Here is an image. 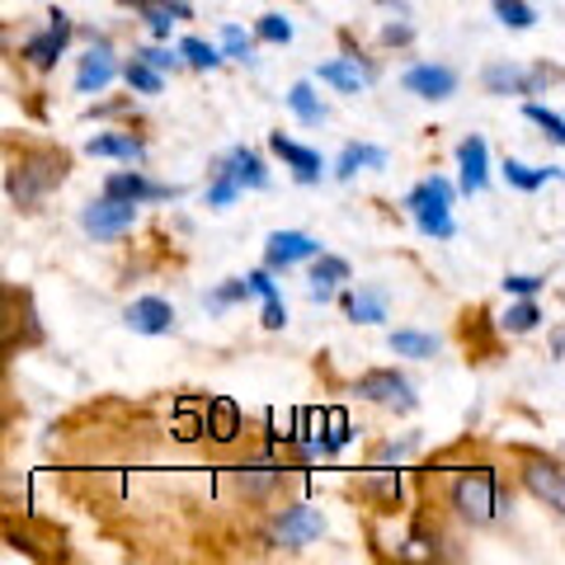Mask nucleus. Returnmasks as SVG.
<instances>
[{"mask_svg": "<svg viewBox=\"0 0 565 565\" xmlns=\"http://www.w3.org/2000/svg\"><path fill=\"white\" fill-rule=\"evenodd\" d=\"M66 170H71V161H66L62 151H47V147L24 151L20 161L10 166V174H6V193L20 207H39L52 189H62Z\"/></svg>", "mask_w": 565, "mask_h": 565, "instance_id": "1", "label": "nucleus"}, {"mask_svg": "<svg viewBox=\"0 0 565 565\" xmlns=\"http://www.w3.org/2000/svg\"><path fill=\"white\" fill-rule=\"evenodd\" d=\"M452 509H457V519L462 523L486 527V523L500 519L504 509H514V494L494 481L490 467H476V471H462L452 481Z\"/></svg>", "mask_w": 565, "mask_h": 565, "instance_id": "2", "label": "nucleus"}, {"mask_svg": "<svg viewBox=\"0 0 565 565\" xmlns=\"http://www.w3.org/2000/svg\"><path fill=\"white\" fill-rule=\"evenodd\" d=\"M561 71L556 66H514V62H500V66H486L481 71V85L490 95H542L546 85H556Z\"/></svg>", "mask_w": 565, "mask_h": 565, "instance_id": "3", "label": "nucleus"}, {"mask_svg": "<svg viewBox=\"0 0 565 565\" xmlns=\"http://www.w3.org/2000/svg\"><path fill=\"white\" fill-rule=\"evenodd\" d=\"M33 340H39V316H33L29 292L6 288V282H0V353L20 349V344H33Z\"/></svg>", "mask_w": 565, "mask_h": 565, "instance_id": "4", "label": "nucleus"}, {"mask_svg": "<svg viewBox=\"0 0 565 565\" xmlns=\"http://www.w3.org/2000/svg\"><path fill=\"white\" fill-rule=\"evenodd\" d=\"M132 222H137V203L109 199V193L81 212V226H85V232H90L95 241H118L122 232H132Z\"/></svg>", "mask_w": 565, "mask_h": 565, "instance_id": "5", "label": "nucleus"}, {"mask_svg": "<svg viewBox=\"0 0 565 565\" xmlns=\"http://www.w3.org/2000/svg\"><path fill=\"white\" fill-rule=\"evenodd\" d=\"M359 396L363 401H373V405H386V411H415V392H411V382L396 377L392 367H377V373H363L359 377Z\"/></svg>", "mask_w": 565, "mask_h": 565, "instance_id": "6", "label": "nucleus"}, {"mask_svg": "<svg viewBox=\"0 0 565 565\" xmlns=\"http://www.w3.org/2000/svg\"><path fill=\"white\" fill-rule=\"evenodd\" d=\"M47 20H52V24H47L43 39H29V43H24V62H29L33 71H52V66L62 62L66 43H71V14H66V10H52Z\"/></svg>", "mask_w": 565, "mask_h": 565, "instance_id": "7", "label": "nucleus"}, {"mask_svg": "<svg viewBox=\"0 0 565 565\" xmlns=\"http://www.w3.org/2000/svg\"><path fill=\"white\" fill-rule=\"evenodd\" d=\"M326 533V519L316 514V509L307 504H292V509H282V514L274 519V542L278 546H288V552H297V546H307Z\"/></svg>", "mask_w": 565, "mask_h": 565, "instance_id": "8", "label": "nucleus"}, {"mask_svg": "<svg viewBox=\"0 0 565 565\" xmlns=\"http://www.w3.org/2000/svg\"><path fill=\"white\" fill-rule=\"evenodd\" d=\"M316 255H321V245L307 232H274L269 245H264V264H269V269H292V264L316 259Z\"/></svg>", "mask_w": 565, "mask_h": 565, "instance_id": "9", "label": "nucleus"}, {"mask_svg": "<svg viewBox=\"0 0 565 565\" xmlns=\"http://www.w3.org/2000/svg\"><path fill=\"white\" fill-rule=\"evenodd\" d=\"M523 486L537 494L546 509H565V481H561V467L546 462V457H527L523 462Z\"/></svg>", "mask_w": 565, "mask_h": 565, "instance_id": "10", "label": "nucleus"}, {"mask_svg": "<svg viewBox=\"0 0 565 565\" xmlns=\"http://www.w3.org/2000/svg\"><path fill=\"white\" fill-rule=\"evenodd\" d=\"M104 193L109 199H122V203H156V199H174V189H166V184H151L141 170H128V174H109L104 180Z\"/></svg>", "mask_w": 565, "mask_h": 565, "instance_id": "11", "label": "nucleus"}, {"mask_svg": "<svg viewBox=\"0 0 565 565\" xmlns=\"http://www.w3.org/2000/svg\"><path fill=\"white\" fill-rule=\"evenodd\" d=\"M401 85L411 95H419V99H448L457 90V71H448V66H411Z\"/></svg>", "mask_w": 565, "mask_h": 565, "instance_id": "12", "label": "nucleus"}, {"mask_svg": "<svg viewBox=\"0 0 565 565\" xmlns=\"http://www.w3.org/2000/svg\"><path fill=\"white\" fill-rule=\"evenodd\" d=\"M269 147H274V156H278V161L288 166V170H292L302 184H316V180H321V151L297 147V141H288L282 132H274V137H269Z\"/></svg>", "mask_w": 565, "mask_h": 565, "instance_id": "13", "label": "nucleus"}, {"mask_svg": "<svg viewBox=\"0 0 565 565\" xmlns=\"http://www.w3.org/2000/svg\"><path fill=\"white\" fill-rule=\"evenodd\" d=\"M122 321H128L137 334H170L174 311H170V302H161V297H137Z\"/></svg>", "mask_w": 565, "mask_h": 565, "instance_id": "14", "label": "nucleus"}, {"mask_svg": "<svg viewBox=\"0 0 565 565\" xmlns=\"http://www.w3.org/2000/svg\"><path fill=\"white\" fill-rule=\"evenodd\" d=\"M203 434H212L217 444H232L241 434V405L232 396H212L207 411H203Z\"/></svg>", "mask_w": 565, "mask_h": 565, "instance_id": "15", "label": "nucleus"}, {"mask_svg": "<svg viewBox=\"0 0 565 565\" xmlns=\"http://www.w3.org/2000/svg\"><path fill=\"white\" fill-rule=\"evenodd\" d=\"M114 76H118V66H114V57H109V43L99 39V47H90V57H85V66H81L76 90H81V95H99Z\"/></svg>", "mask_w": 565, "mask_h": 565, "instance_id": "16", "label": "nucleus"}, {"mask_svg": "<svg viewBox=\"0 0 565 565\" xmlns=\"http://www.w3.org/2000/svg\"><path fill=\"white\" fill-rule=\"evenodd\" d=\"M486 161H490V151H486V141L481 137H467L462 147H457V166H462V193H481L486 189Z\"/></svg>", "mask_w": 565, "mask_h": 565, "instance_id": "17", "label": "nucleus"}, {"mask_svg": "<svg viewBox=\"0 0 565 565\" xmlns=\"http://www.w3.org/2000/svg\"><path fill=\"white\" fill-rule=\"evenodd\" d=\"M222 170L236 180V189H264V184H269V170H264V161H259L250 147H236L232 156H226Z\"/></svg>", "mask_w": 565, "mask_h": 565, "instance_id": "18", "label": "nucleus"}, {"mask_svg": "<svg viewBox=\"0 0 565 565\" xmlns=\"http://www.w3.org/2000/svg\"><path fill=\"white\" fill-rule=\"evenodd\" d=\"M321 81L334 85V90H349V95H359L367 81H373V71H367L359 57H344V62H326L321 66Z\"/></svg>", "mask_w": 565, "mask_h": 565, "instance_id": "19", "label": "nucleus"}, {"mask_svg": "<svg viewBox=\"0 0 565 565\" xmlns=\"http://www.w3.org/2000/svg\"><path fill=\"white\" fill-rule=\"evenodd\" d=\"M90 156H114V161H147V147H141V137L132 132H109V137H95L90 147H85Z\"/></svg>", "mask_w": 565, "mask_h": 565, "instance_id": "20", "label": "nucleus"}, {"mask_svg": "<svg viewBox=\"0 0 565 565\" xmlns=\"http://www.w3.org/2000/svg\"><path fill=\"white\" fill-rule=\"evenodd\" d=\"M405 207L411 212H434V207H452V184L448 180H438V174H429L424 184H415L411 193H405Z\"/></svg>", "mask_w": 565, "mask_h": 565, "instance_id": "21", "label": "nucleus"}, {"mask_svg": "<svg viewBox=\"0 0 565 565\" xmlns=\"http://www.w3.org/2000/svg\"><path fill=\"white\" fill-rule=\"evenodd\" d=\"M382 166H386V151H382V147L353 141V147H344V156H340V166H334V174H340V180H353L359 170H382Z\"/></svg>", "mask_w": 565, "mask_h": 565, "instance_id": "22", "label": "nucleus"}, {"mask_svg": "<svg viewBox=\"0 0 565 565\" xmlns=\"http://www.w3.org/2000/svg\"><path fill=\"white\" fill-rule=\"evenodd\" d=\"M288 104H292V114L302 118L307 128L326 122V104H321V95H316V85H311V81H297L292 90H288Z\"/></svg>", "mask_w": 565, "mask_h": 565, "instance_id": "23", "label": "nucleus"}, {"mask_svg": "<svg viewBox=\"0 0 565 565\" xmlns=\"http://www.w3.org/2000/svg\"><path fill=\"white\" fill-rule=\"evenodd\" d=\"M344 311H349V321H359V326H377V321H386V297L353 292V297H344Z\"/></svg>", "mask_w": 565, "mask_h": 565, "instance_id": "24", "label": "nucleus"}, {"mask_svg": "<svg viewBox=\"0 0 565 565\" xmlns=\"http://www.w3.org/2000/svg\"><path fill=\"white\" fill-rule=\"evenodd\" d=\"M561 174V166H546V170H533V166H523V161H504V180L523 189V193H537L542 184H552Z\"/></svg>", "mask_w": 565, "mask_h": 565, "instance_id": "25", "label": "nucleus"}, {"mask_svg": "<svg viewBox=\"0 0 565 565\" xmlns=\"http://www.w3.org/2000/svg\"><path fill=\"white\" fill-rule=\"evenodd\" d=\"M392 353H401V359H434L438 340L434 334H419V330H396L392 334Z\"/></svg>", "mask_w": 565, "mask_h": 565, "instance_id": "26", "label": "nucleus"}, {"mask_svg": "<svg viewBox=\"0 0 565 565\" xmlns=\"http://www.w3.org/2000/svg\"><path fill=\"white\" fill-rule=\"evenodd\" d=\"M494 20L504 29H533L537 24V10L527 0H494Z\"/></svg>", "mask_w": 565, "mask_h": 565, "instance_id": "27", "label": "nucleus"}, {"mask_svg": "<svg viewBox=\"0 0 565 565\" xmlns=\"http://www.w3.org/2000/svg\"><path fill=\"white\" fill-rule=\"evenodd\" d=\"M122 76H128V85H132L137 95H161V85H166V81H161V71H151L147 62H137V57L122 66Z\"/></svg>", "mask_w": 565, "mask_h": 565, "instance_id": "28", "label": "nucleus"}, {"mask_svg": "<svg viewBox=\"0 0 565 565\" xmlns=\"http://www.w3.org/2000/svg\"><path fill=\"white\" fill-rule=\"evenodd\" d=\"M359 490H363V494H373V500H382V504H396V494H401V476H396V471L363 476Z\"/></svg>", "mask_w": 565, "mask_h": 565, "instance_id": "29", "label": "nucleus"}, {"mask_svg": "<svg viewBox=\"0 0 565 565\" xmlns=\"http://www.w3.org/2000/svg\"><path fill=\"white\" fill-rule=\"evenodd\" d=\"M537 321H542V307H537V302H519V307H509V311H504V321H500V326H504L509 334H527Z\"/></svg>", "mask_w": 565, "mask_h": 565, "instance_id": "30", "label": "nucleus"}, {"mask_svg": "<svg viewBox=\"0 0 565 565\" xmlns=\"http://www.w3.org/2000/svg\"><path fill=\"white\" fill-rule=\"evenodd\" d=\"M282 481V471H264V467H250V471H241V490L250 494V500H264L274 486Z\"/></svg>", "mask_w": 565, "mask_h": 565, "instance_id": "31", "label": "nucleus"}, {"mask_svg": "<svg viewBox=\"0 0 565 565\" xmlns=\"http://www.w3.org/2000/svg\"><path fill=\"white\" fill-rule=\"evenodd\" d=\"M180 57H184L189 66H199V71H212V66L222 62V57H217V47L203 43V39H184V43H180Z\"/></svg>", "mask_w": 565, "mask_h": 565, "instance_id": "32", "label": "nucleus"}, {"mask_svg": "<svg viewBox=\"0 0 565 565\" xmlns=\"http://www.w3.org/2000/svg\"><path fill=\"white\" fill-rule=\"evenodd\" d=\"M415 222H419V232H424V236H438V241H448V236L457 232L452 217H448L444 207H434V212H415Z\"/></svg>", "mask_w": 565, "mask_h": 565, "instance_id": "33", "label": "nucleus"}, {"mask_svg": "<svg viewBox=\"0 0 565 565\" xmlns=\"http://www.w3.org/2000/svg\"><path fill=\"white\" fill-rule=\"evenodd\" d=\"M222 47H226V57H236V62H255V43L245 39L236 24H226V29H222Z\"/></svg>", "mask_w": 565, "mask_h": 565, "instance_id": "34", "label": "nucleus"}, {"mask_svg": "<svg viewBox=\"0 0 565 565\" xmlns=\"http://www.w3.org/2000/svg\"><path fill=\"white\" fill-rule=\"evenodd\" d=\"M255 39H264V43H292V24L282 20V14H264L259 29H255Z\"/></svg>", "mask_w": 565, "mask_h": 565, "instance_id": "35", "label": "nucleus"}, {"mask_svg": "<svg viewBox=\"0 0 565 565\" xmlns=\"http://www.w3.org/2000/svg\"><path fill=\"white\" fill-rule=\"evenodd\" d=\"M527 118H533L537 122V128H546V137H552V141H565V118L561 114H552V109H542V104H527V109H523Z\"/></svg>", "mask_w": 565, "mask_h": 565, "instance_id": "36", "label": "nucleus"}, {"mask_svg": "<svg viewBox=\"0 0 565 565\" xmlns=\"http://www.w3.org/2000/svg\"><path fill=\"white\" fill-rule=\"evenodd\" d=\"M245 297H250V282H245V278H232L222 292H212V297H207V307H212V311H226L232 302H245Z\"/></svg>", "mask_w": 565, "mask_h": 565, "instance_id": "37", "label": "nucleus"}, {"mask_svg": "<svg viewBox=\"0 0 565 565\" xmlns=\"http://www.w3.org/2000/svg\"><path fill=\"white\" fill-rule=\"evenodd\" d=\"M311 278H321V282H349V264L334 259V255H321V259L311 264Z\"/></svg>", "mask_w": 565, "mask_h": 565, "instance_id": "38", "label": "nucleus"}, {"mask_svg": "<svg viewBox=\"0 0 565 565\" xmlns=\"http://www.w3.org/2000/svg\"><path fill=\"white\" fill-rule=\"evenodd\" d=\"M236 180H232V174H217V180H212V189H207V207H226V203H236Z\"/></svg>", "mask_w": 565, "mask_h": 565, "instance_id": "39", "label": "nucleus"}, {"mask_svg": "<svg viewBox=\"0 0 565 565\" xmlns=\"http://www.w3.org/2000/svg\"><path fill=\"white\" fill-rule=\"evenodd\" d=\"M137 62H147L151 71H174V66H180V57H174L170 47H141Z\"/></svg>", "mask_w": 565, "mask_h": 565, "instance_id": "40", "label": "nucleus"}, {"mask_svg": "<svg viewBox=\"0 0 565 565\" xmlns=\"http://www.w3.org/2000/svg\"><path fill=\"white\" fill-rule=\"evenodd\" d=\"M542 282H546V278H537V274H509V278H504V292L533 297V292H542Z\"/></svg>", "mask_w": 565, "mask_h": 565, "instance_id": "41", "label": "nucleus"}, {"mask_svg": "<svg viewBox=\"0 0 565 565\" xmlns=\"http://www.w3.org/2000/svg\"><path fill=\"white\" fill-rule=\"evenodd\" d=\"M264 326H269V330H282V326H288V311H282V297H278V292L264 297Z\"/></svg>", "mask_w": 565, "mask_h": 565, "instance_id": "42", "label": "nucleus"}, {"mask_svg": "<svg viewBox=\"0 0 565 565\" xmlns=\"http://www.w3.org/2000/svg\"><path fill=\"white\" fill-rule=\"evenodd\" d=\"M411 39H415L411 24H386V29H382V43H392V47H396V43H411Z\"/></svg>", "mask_w": 565, "mask_h": 565, "instance_id": "43", "label": "nucleus"}, {"mask_svg": "<svg viewBox=\"0 0 565 565\" xmlns=\"http://www.w3.org/2000/svg\"><path fill=\"white\" fill-rule=\"evenodd\" d=\"M330 297H334V282L311 278V302H330Z\"/></svg>", "mask_w": 565, "mask_h": 565, "instance_id": "44", "label": "nucleus"}, {"mask_svg": "<svg viewBox=\"0 0 565 565\" xmlns=\"http://www.w3.org/2000/svg\"><path fill=\"white\" fill-rule=\"evenodd\" d=\"M118 6H147V0H118Z\"/></svg>", "mask_w": 565, "mask_h": 565, "instance_id": "45", "label": "nucleus"}]
</instances>
